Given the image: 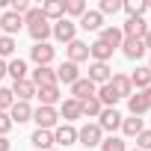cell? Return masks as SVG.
I'll use <instances>...</instances> for the list:
<instances>
[{
	"label": "cell",
	"mask_w": 151,
	"mask_h": 151,
	"mask_svg": "<svg viewBox=\"0 0 151 151\" xmlns=\"http://www.w3.org/2000/svg\"><path fill=\"white\" fill-rule=\"evenodd\" d=\"M77 142H80L83 148H95V145H101V142H104V130L98 127V122H86V124L77 130Z\"/></svg>",
	"instance_id": "cell-1"
},
{
	"label": "cell",
	"mask_w": 151,
	"mask_h": 151,
	"mask_svg": "<svg viewBox=\"0 0 151 151\" xmlns=\"http://www.w3.org/2000/svg\"><path fill=\"white\" fill-rule=\"evenodd\" d=\"M33 122H36V130H53L59 124V113L56 107H39L33 110Z\"/></svg>",
	"instance_id": "cell-2"
},
{
	"label": "cell",
	"mask_w": 151,
	"mask_h": 151,
	"mask_svg": "<svg viewBox=\"0 0 151 151\" xmlns=\"http://www.w3.org/2000/svg\"><path fill=\"white\" fill-rule=\"evenodd\" d=\"M122 119H124V116H122L116 107H104V110H101V116H98V127H101L104 133H110V136H113V133L122 127Z\"/></svg>",
	"instance_id": "cell-3"
},
{
	"label": "cell",
	"mask_w": 151,
	"mask_h": 151,
	"mask_svg": "<svg viewBox=\"0 0 151 151\" xmlns=\"http://www.w3.org/2000/svg\"><path fill=\"white\" fill-rule=\"evenodd\" d=\"M50 36H56V42H74L77 39V24L74 21H68V18H59L56 24H53V30H50Z\"/></svg>",
	"instance_id": "cell-4"
},
{
	"label": "cell",
	"mask_w": 151,
	"mask_h": 151,
	"mask_svg": "<svg viewBox=\"0 0 151 151\" xmlns=\"http://www.w3.org/2000/svg\"><path fill=\"white\" fill-rule=\"evenodd\" d=\"M65 59H68V62H74V65L86 62V59H89V45H86V42H80V39L68 42V45H65Z\"/></svg>",
	"instance_id": "cell-5"
},
{
	"label": "cell",
	"mask_w": 151,
	"mask_h": 151,
	"mask_svg": "<svg viewBox=\"0 0 151 151\" xmlns=\"http://www.w3.org/2000/svg\"><path fill=\"white\" fill-rule=\"evenodd\" d=\"M30 83H33L36 89H42V86H59V83H56V71H53L50 65H36Z\"/></svg>",
	"instance_id": "cell-6"
},
{
	"label": "cell",
	"mask_w": 151,
	"mask_h": 151,
	"mask_svg": "<svg viewBox=\"0 0 151 151\" xmlns=\"http://www.w3.org/2000/svg\"><path fill=\"white\" fill-rule=\"evenodd\" d=\"M53 56H56V47H53V45H47V42H42V45H33V47H30V59H33L36 65H50V62H53Z\"/></svg>",
	"instance_id": "cell-7"
},
{
	"label": "cell",
	"mask_w": 151,
	"mask_h": 151,
	"mask_svg": "<svg viewBox=\"0 0 151 151\" xmlns=\"http://www.w3.org/2000/svg\"><path fill=\"white\" fill-rule=\"evenodd\" d=\"M56 113H59V119H65V124H71V122L83 119V113H80V101H74V98H62Z\"/></svg>",
	"instance_id": "cell-8"
},
{
	"label": "cell",
	"mask_w": 151,
	"mask_h": 151,
	"mask_svg": "<svg viewBox=\"0 0 151 151\" xmlns=\"http://www.w3.org/2000/svg\"><path fill=\"white\" fill-rule=\"evenodd\" d=\"M95 92H98V86H95L89 77H80L77 83H71V95H68V98H74V101H86V98H95Z\"/></svg>",
	"instance_id": "cell-9"
},
{
	"label": "cell",
	"mask_w": 151,
	"mask_h": 151,
	"mask_svg": "<svg viewBox=\"0 0 151 151\" xmlns=\"http://www.w3.org/2000/svg\"><path fill=\"white\" fill-rule=\"evenodd\" d=\"M21 27H24V18L21 15H15L9 9L0 15V33H3V36H12L15 39V33H21Z\"/></svg>",
	"instance_id": "cell-10"
},
{
	"label": "cell",
	"mask_w": 151,
	"mask_h": 151,
	"mask_svg": "<svg viewBox=\"0 0 151 151\" xmlns=\"http://www.w3.org/2000/svg\"><path fill=\"white\" fill-rule=\"evenodd\" d=\"M80 80V68L74 65V62H68V59H62L59 62V68H56V83H77Z\"/></svg>",
	"instance_id": "cell-11"
},
{
	"label": "cell",
	"mask_w": 151,
	"mask_h": 151,
	"mask_svg": "<svg viewBox=\"0 0 151 151\" xmlns=\"http://www.w3.org/2000/svg\"><path fill=\"white\" fill-rule=\"evenodd\" d=\"M145 33H148L145 18H127V21L122 24V36H124V39H142Z\"/></svg>",
	"instance_id": "cell-12"
},
{
	"label": "cell",
	"mask_w": 151,
	"mask_h": 151,
	"mask_svg": "<svg viewBox=\"0 0 151 151\" xmlns=\"http://www.w3.org/2000/svg\"><path fill=\"white\" fill-rule=\"evenodd\" d=\"M53 142L56 145H74V142H77V127H74V124H56L53 127Z\"/></svg>",
	"instance_id": "cell-13"
},
{
	"label": "cell",
	"mask_w": 151,
	"mask_h": 151,
	"mask_svg": "<svg viewBox=\"0 0 151 151\" xmlns=\"http://www.w3.org/2000/svg\"><path fill=\"white\" fill-rule=\"evenodd\" d=\"M50 30H53V24H50L47 18H39L36 24H27V33L33 36V42H36V45H42V42H47V36H50Z\"/></svg>",
	"instance_id": "cell-14"
},
{
	"label": "cell",
	"mask_w": 151,
	"mask_h": 151,
	"mask_svg": "<svg viewBox=\"0 0 151 151\" xmlns=\"http://www.w3.org/2000/svg\"><path fill=\"white\" fill-rule=\"evenodd\" d=\"M80 27H83L86 33H101V30H104V15H101L98 9H86V15L80 18Z\"/></svg>",
	"instance_id": "cell-15"
},
{
	"label": "cell",
	"mask_w": 151,
	"mask_h": 151,
	"mask_svg": "<svg viewBox=\"0 0 151 151\" xmlns=\"http://www.w3.org/2000/svg\"><path fill=\"white\" fill-rule=\"evenodd\" d=\"M122 53H124L130 62H136V59L145 56V42H142V39H124V42H122Z\"/></svg>",
	"instance_id": "cell-16"
},
{
	"label": "cell",
	"mask_w": 151,
	"mask_h": 151,
	"mask_svg": "<svg viewBox=\"0 0 151 151\" xmlns=\"http://www.w3.org/2000/svg\"><path fill=\"white\" fill-rule=\"evenodd\" d=\"M110 77H113V71H110V65H107V62H92V65H89V80H92L95 86L110 83Z\"/></svg>",
	"instance_id": "cell-17"
},
{
	"label": "cell",
	"mask_w": 151,
	"mask_h": 151,
	"mask_svg": "<svg viewBox=\"0 0 151 151\" xmlns=\"http://www.w3.org/2000/svg\"><path fill=\"white\" fill-rule=\"evenodd\" d=\"M113 53H116V50H113L110 45H104L101 39H95V42L89 45V56H92V62H110Z\"/></svg>",
	"instance_id": "cell-18"
},
{
	"label": "cell",
	"mask_w": 151,
	"mask_h": 151,
	"mask_svg": "<svg viewBox=\"0 0 151 151\" xmlns=\"http://www.w3.org/2000/svg\"><path fill=\"white\" fill-rule=\"evenodd\" d=\"M12 98H15V101H24V104H30V98H36V86L30 83V77L12 83Z\"/></svg>",
	"instance_id": "cell-19"
},
{
	"label": "cell",
	"mask_w": 151,
	"mask_h": 151,
	"mask_svg": "<svg viewBox=\"0 0 151 151\" xmlns=\"http://www.w3.org/2000/svg\"><path fill=\"white\" fill-rule=\"evenodd\" d=\"M36 98L42 101V107H56L62 101V92H59V86H42V89H36Z\"/></svg>",
	"instance_id": "cell-20"
},
{
	"label": "cell",
	"mask_w": 151,
	"mask_h": 151,
	"mask_svg": "<svg viewBox=\"0 0 151 151\" xmlns=\"http://www.w3.org/2000/svg\"><path fill=\"white\" fill-rule=\"evenodd\" d=\"M9 119H12V124L33 122V107H30V104H24V101H15V104H12V110H9Z\"/></svg>",
	"instance_id": "cell-21"
},
{
	"label": "cell",
	"mask_w": 151,
	"mask_h": 151,
	"mask_svg": "<svg viewBox=\"0 0 151 151\" xmlns=\"http://www.w3.org/2000/svg\"><path fill=\"white\" fill-rule=\"evenodd\" d=\"M42 15H45L47 21L65 18V0H45V3H42Z\"/></svg>",
	"instance_id": "cell-22"
},
{
	"label": "cell",
	"mask_w": 151,
	"mask_h": 151,
	"mask_svg": "<svg viewBox=\"0 0 151 151\" xmlns=\"http://www.w3.org/2000/svg\"><path fill=\"white\" fill-rule=\"evenodd\" d=\"M98 39H101L104 45H110L113 50H119V47H122V42H124V36H122V27H104V30L98 33Z\"/></svg>",
	"instance_id": "cell-23"
},
{
	"label": "cell",
	"mask_w": 151,
	"mask_h": 151,
	"mask_svg": "<svg viewBox=\"0 0 151 151\" xmlns=\"http://www.w3.org/2000/svg\"><path fill=\"white\" fill-rule=\"evenodd\" d=\"M110 86L116 89L119 98H130V95H133V86H130V77H127V74H113V77H110Z\"/></svg>",
	"instance_id": "cell-24"
},
{
	"label": "cell",
	"mask_w": 151,
	"mask_h": 151,
	"mask_svg": "<svg viewBox=\"0 0 151 151\" xmlns=\"http://www.w3.org/2000/svg\"><path fill=\"white\" fill-rule=\"evenodd\" d=\"M127 77H130V86H133V89H148V86H151V71H148V65H139L136 71L127 74Z\"/></svg>",
	"instance_id": "cell-25"
},
{
	"label": "cell",
	"mask_w": 151,
	"mask_h": 151,
	"mask_svg": "<svg viewBox=\"0 0 151 151\" xmlns=\"http://www.w3.org/2000/svg\"><path fill=\"white\" fill-rule=\"evenodd\" d=\"M30 142H33V148H39V151H50V148H53V130H33Z\"/></svg>",
	"instance_id": "cell-26"
},
{
	"label": "cell",
	"mask_w": 151,
	"mask_h": 151,
	"mask_svg": "<svg viewBox=\"0 0 151 151\" xmlns=\"http://www.w3.org/2000/svg\"><path fill=\"white\" fill-rule=\"evenodd\" d=\"M6 74L12 77V83H18V80H27V62H24L21 56H15L12 62H6Z\"/></svg>",
	"instance_id": "cell-27"
},
{
	"label": "cell",
	"mask_w": 151,
	"mask_h": 151,
	"mask_svg": "<svg viewBox=\"0 0 151 151\" xmlns=\"http://www.w3.org/2000/svg\"><path fill=\"white\" fill-rule=\"evenodd\" d=\"M95 98L101 101V107H116L122 98L116 95V89L110 86V83H104V86H98V92H95Z\"/></svg>",
	"instance_id": "cell-28"
},
{
	"label": "cell",
	"mask_w": 151,
	"mask_h": 151,
	"mask_svg": "<svg viewBox=\"0 0 151 151\" xmlns=\"http://www.w3.org/2000/svg\"><path fill=\"white\" fill-rule=\"evenodd\" d=\"M142 130H145V122H142V119H136V116L122 119V133H124V136H139Z\"/></svg>",
	"instance_id": "cell-29"
},
{
	"label": "cell",
	"mask_w": 151,
	"mask_h": 151,
	"mask_svg": "<svg viewBox=\"0 0 151 151\" xmlns=\"http://www.w3.org/2000/svg\"><path fill=\"white\" fill-rule=\"evenodd\" d=\"M122 9L127 12V18H142L148 12V3H145V0H124Z\"/></svg>",
	"instance_id": "cell-30"
},
{
	"label": "cell",
	"mask_w": 151,
	"mask_h": 151,
	"mask_svg": "<svg viewBox=\"0 0 151 151\" xmlns=\"http://www.w3.org/2000/svg\"><path fill=\"white\" fill-rule=\"evenodd\" d=\"M86 15V0H65V18H83Z\"/></svg>",
	"instance_id": "cell-31"
},
{
	"label": "cell",
	"mask_w": 151,
	"mask_h": 151,
	"mask_svg": "<svg viewBox=\"0 0 151 151\" xmlns=\"http://www.w3.org/2000/svg\"><path fill=\"white\" fill-rule=\"evenodd\" d=\"M127 110H130V116H142V113H148V104H145V98H142V92H136V95H130L127 98Z\"/></svg>",
	"instance_id": "cell-32"
},
{
	"label": "cell",
	"mask_w": 151,
	"mask_h": 151,
	"mask_svg": "<svg viewBox=\"0 0 151 151\" xmlns=\"http://www.w3.org/2000/svg\"><path fill=\"white\" fill-rule=\"evenodd\" d=\"M101 110H104V107H101V101H98V98H86V101H80V113H83L86 119H98V116H101Z\"/></svg>",
	"instance_id": "cell-33"
},
{
	"label": "cell",
	"mask_w": 151,
	"mask_h": 151,
	"mask_svg": "<svg viewBox=\"0 0 151 151\" xmlns=\"http://www.w3.org/2000/svg\"><path fill=\"white\" fill-rule=\"evenodd\" d=\"M15 50H18V45H15V39H12V36H0V59L15 56Z\"/></svg>",
	"instance_id": "cell-34"
},
{
	"label": "cell",
	"mask_w": 151,
	"mask_h": 151,
	"mask_svg": "<svg viewBox=\"0 0 151 151\" xmlns=\"http://www.w3.org/2000/svg\"><path fill=\"white\" fill-rule=\"evenodd\" d=\"M101 148H104V151H127L124 139H119V136H107V139L101 142Z\"/></svg>",
	"instance_id": "cell-35"
},
{
	"label": "cell",
	"mask_w": 151,
	"mask_h": 151,
	"mask_svg": "<svg viewBox=\"0 0 151 151\" xmlns=\"http://www.w3.org/2000/svg\"><path fill=\"white\" fill-rule=\"evenodd\" d=\"M12 104H15V98H12V89H0V113H9L12 110Z\"/></svg>",
	"instance_id": "cell-36"
},
{
	"label": "cell",
	"mask_w": 151,
	"mask_h": 151,
	"mask_svg": "<svg viewBox=\"0 0 151 151\" xmlns=\"http://www.w3.org/2000/svg\"><path fill=\"white\" fill-rule=\"evenodd\" d=\"M119 9H122V0H101V6H98L101 15H116Z\"/></svg>",
	"instance_id": "cell-37"
},
{
	"label": "cell",
	"mask_w": 151,
	"mask_h": 151,
	"mask_svg": "<svg viewBox=\"0 0 151 151\" xmlns=\"http://www.w3.org/2000/svg\"><path fill=\"white\" fill-rule=\"evenodd\" d=\"M136 148H139V151H151V130H142V133L136 136Z\"/></svg>",
	"instance_id": "cell-38"
},
{
	"label": "cell",
	"mask_w": 151,
	"mask_h": 151,
	"mask_svg": "<svg viewBox=\"0 0 151 151\" xmlns=\"http://www.w3.org/2000/svg\"><path fill=\"white\" fill-rule=\"evenodd\" d=\"M9 12H15V15H27L30 12V3H27V0H12V6H9Z\"/></svg>",
	"instance_id": "cell-39"
},
{
	"label": "cell",
	"mask_w": 151,
	"mask_h": 151,
	"mask_svg": "<svg viewBox=\"0 0 151 151\" xmlns=\"http://www.w3.org/2000/svg\"><path fill=\"white\" fill-rule=\"evenodd\" d=\"M39 18H45V15H42V6H30V12L24 15V24H36Z\"/></svg>",
	"instance_id": "cell-40"
},
{
	"label": "cell",
	"mask_w": 151,
	"mask_h": 151,
	"mask_svg": "<svg viewBox=\"0 0 151 151\" xmlns=\"http://www.w3.org/2000/svg\"><path fill=\"white\" fill-rule=\"evenodd\" d=\"M15 124H12V119H9V113H0V136H6L9 130H12Z\"/></svg>",
	"instance_id": "cell-41"
},
{
	"label": "cell",
	"mask_w": 151,
	"mask_h": 151,
	"mask_svg": "<svg viewBox=\"0 0 151 151\" xmlns=\"http://www.w3.org/2000/svg\"><path fill=\"white\" fill-rule=\"evenodd\" d=\"M9 148H12V142H9L6 136H0V151H9Z\"/></svg>",
	"instance_id": "cell-42"
},
{
	"label": "cell",
	"mask_w": 151,
	"mask_h": 151,
	"mask_svg": "<svg viewBox=\"0 0 151 151\" xmlns=\"http://www.w3.org/2000/svg\"><path fill=\"white\" fill-rule=\"evenodd\" d=\"M142 98H145V104H148V110H151V86H148V89H142Z\"/></svg>",
	"instance_id": "cell-43"
},
{
	"label": "cell",
	"mask_w": 151,
	"mask_h": 151,
	"mask_svg": "<svg viewBox=\"0 0 151 151\" xmlns=\"http://www.w3.org/2000/svg\"><path fill=\"white\" fill-rule=\"evenodd\" d=\"M142 42H145V50H151V27H148V33L142 36Z\"/></svg>",
	"instance_id": "cell-44"
},
{
	"label": "cell",
	"mask_w": 151,
	"mask_h": 151,
	"mask_svg": "<svg viewBox=\"0 0 151 151\" xmlns=\"http://www.w3.org/2000/svg\"><path fill=\"white\" fill-rule=\"evenodd\" d=\"M6 77V59H0V80Z\"/></svg>",
	"instance_id": "cell-45"
},
{
	"label": "cell",
	"mask_w": 151,
	"mask_h": 151,
	"mask_svg": "<svg viewBox=\"0 0 151 151\" xmlns=\"http://www.w3.org/2000/svg\"><path fill=\"white\" fill-rule=\"evenodd\" d=\"M148 71H151V62H148Z\"/></svg>",
	"instance_id": "cell-46"
},
{
	"label": "cell",
	"mask_w": 151,
	"mask_h": 151,
	"mask_svg": "<svg viewBox=\"0 0 151 151\" xmlns=\"http://www.w3.org/2000/svg\"><path fill=\"white\" fill-rule=\"evenodd\" d=\"M148 9H151V3H148Z\"/></svg>",
	"instance_id": "cell-47"
},
{
	"label": "cell",
	"mask_w": 151,
	"mask_h": 151,
	"mask_svg": "<svg viewBox=\"0 0 151 151\" xmlns=\"http://www.w3.org/2000/svg\"><path fill=\"white\" fill-rule=\"evenodd\" d=\"M133 151H139V148H133Z\"/></svg>",
	"instance_id": "cell-48"
},
{
	"label": "cell",
	"mask_w": 151,
	"mask_h": 151,
	"mask_svg": "<svg viewBox=\"0 0 151 151\" xmlns=\"http://www.w3.org/2000/svg\"><path fill=\"white\" fill-rule=\"evenodd\" d=\"M0 36H3V33H0Z\"/></svg>",
	"instance_id": "cell-49"
},
{
	"label": "cell",
	"mask_w": 151,
	"mask_h": 151,
	"mask_svg": "<svg viewBox=\"0 0 151 151\" xmlns=\"http://www.w3.org/2000/svg\"><path fill=\"white\" fill-rule=\"evenodd\" d=\"M50 151H53V148H50Z\"/></svg>",
	"instance_id": "cell-50"
}]
</instances>
